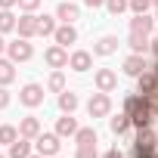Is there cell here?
Returning <instances> with one entry per match:
<instances>
[{
    "label": "cell",
    "instance_id": "obj_38",
    "mask_svg": "<svg viewBox=\"0 0 158 158\" xmlns=\"http://www.w3.org/2000/svg\"><path fill=\"white\" fill-rule=\"evenodd\" d=\"M6 53V40H3V34H0V56Z\"/></svg>",
    "mask_w": 158,
    "mask_h": 158
},
{
    "label": "cell",
    "instance_id": "obj_32",
    "mask_svg": "<svg viewBox=\"0 0 158 158\" xmlns=\"http://www.w3.org/2000/svg\"><path fill=\"white\" fill-rule=\"evenodd\" d=\"M16 6H19L22 13H34V10L40 6V0H19V3H16Z\"/></svg>",
    "mask_w": 158,
    "mask_h": 158
},
{
    "label": "cell",
    "instance_id": "obj_6",
    "mask_svg": "<svg viewBox=\"0 0 158 158\" xmlns=\"http://www.w3.org/2000/svg\"><path fill=\"white\" fill-rule=\"evenodd\" d=\"M44 96H47V93H44V87H40V84H34V81H31V84H25V87L19 90V102H22L25 109H37V106H44Z\"/></svg>",
    "mask_w": 158,
    "mask_h": 158
},
{
    "label": "cell",
    "instance_id": "obj_36",
    "mask_svg": "<svg viewBox=\"0 0 158 158\" xmlns=\"http://www.w3.org/2000/svg\"><path fill=\"white\" fill-rule=\"evenodd\" d=\"M84 3H87V6H90V10H99V6H102V3H106V0H84Z\"/></svg>",
    "mask_w": 158,
    "mask_h": 158
},
{
    "label": "cell",
    "instance_id": "obj_15",
    "mask_svg": "<svg viewBox=\"0 0 158 158\" xmlns=\"http://www.w3.org/2000/svg\"><path fill=\"white\" fill-rule=\"evenodd\" d=\"M40 130H44V127H40V118H34V115H25V118L19 121V136H25V139H34Z\"/></svg>",
    "mask_w": 158,
    "mask_h": 158
},
{
    "label": "cell",
    "instance_id": "obj_46",
    "mask_svg": "<svg viewBox=\"0 0 158 158\" xmlns=\"http://www.w3.org/2000/svg\"><path fill=\"white\" fill-rule=\"evenodd\" d=\"M56 158H59V155H56Z\"/></svg>",
    "mask_w": 158,
    "mask_h": 158
},
{
    "label": "cell",
    "instance_id": "obj_12",
    "mask_svg": "<svg viewBox=\"0 0 158 158\" xmlns=\"http://www.w3.org/2000/svg\"><path fill=\"white\" fill-rule=\"evenodd\" d=\"M56 19H59V22L74 25L77 19H81V6H77V3H71V0H62V3L56 6Z\"/></svg>",
    "mask_w": 158,
    "mask_h": 158
},
{
    "label": "cell",
    "instance_id": "obj_26",
    "mask_svg": "<svg viewBox=\"0 0 158 158\" xmlns=\"http://www.w3.org/2000/svg\"><path fill=\"white\" fill-rule=\"evenodd\" d=\"M47 90H50V93H62V90H65V74H62V68H56V71L50 74Z\"/></svg>",
    "mask_w": 158,
    "mask_h": 158
},
{
    "label": "cell",
    "instance_id": "obj_8",
    "mask_svg": "<svg viewBox=\"0 0 158 158\" xmlns=\"http://www.w3.org/2000/svg\"><path fill=\"white\" fill-rule=\"evenodd\" d=\"M44 62H47L50 68H65V65H68V50H65V47H59V44H53V47H47Z\"/></svg>",
    "mask_w": 158,
    "mask_h": 158
},
{
    "label": "cell",
    "instance_id": "obj_11",
    "mask_svg": "<svg viewBox=\"0 0 158 158\" xmlns=\"http://www.w3.org/2000/svg\"><path fill=\"white\" fill-rule=\"evenodd\" d=\"M93 81H96V90H102V93H112V90L118 87V74H115L112 68H99V71L93 74Z\"/></svg>",
    "mask_w": 158,
    "mask_h": 158
},
{
    "label": "cell",
    "instance_id": "obj_27",
    "mask_svg": "<svg viewBox=\"0 0 158 158\" xmlns=\"http://www.w3.org/2000/svg\"><path fill=\"white\" fill-rule=\"evenodd\" d=\"M10 31H16V16L13 10H0V34H10Z\"/></svg>",
    "mask_w": 158,
    "mask_h": 158
},
{
    "label": "cell",
    "instance_id": "obj_19",
    "mask_svg": "<svg viewBox=\"0 0 158 158\" xmlns=\"http://www.w3.org/2000/svg\"><path fill=\"white\" fill-rule=\"evenodd\" d=\"M13 81H16V62L0 56V87H6V84H13Z\"/></svg>",
    "mask_w": 158,
    "mask_h": 158
},
{
    "label": "cell",
    "instance_id": "obj_13",
    "mask_svg": "<svg viewBox=\"0 0 158 158\" xmlns=\"http://www.w3.org/2000/svg\"><path fill=\"white\" fill-rule=\"evenodd\" d=\"M155 90H158V77H155L152 68H146V71L136 77V93H139V96H149V93H155Z\"/></svg>",
    "mask_w": 158,
    "mask_h": 158
},
{
    "label": "cell",
    "instance_id": "obj_16",
    "mask_svg": "<svg viewBox=\"0 0 158 158\" xmlns=\"http://www.w3.org/2000/svg\"><path fill=\"white\" fill-rule=\"evenodd\" d=\"M152 28H155V19L149 13H139V16L130 19V31L133 34H152Z\"/></svg>",
    "mask_w": 158,
    "mask_h": 158
},
{
    "label": "cell",
    "instance_id": "obj_25",
    "mask_svg": "<svg viewBox=\"0 0 158 158\" xmlns=\"http://www.w3.org/2000/svg\"><path fill=\"white\" fill-rule=\"evenodd\" d=\"M56 31V16H37V37H53Z\"/></svg>",
    "mask_w": 158,
    "mask_h": 158
},
{
    "label": "cell",
    "instance_id": "obj_3",
    "mask_svg": "<svg viewBox=\"0 0 158 158\" xmlns=\"http://www.w3.org/2000/svg\"><path fill=\"white\" fill-rule=\"evenodd\" d=\"M158 143H155V130L152 127H136V139H133V158H143L149 152H155Z\"/></svg>",
    "mask_w": 158,
    "mask_h": 158
},
{
    "label": "cell",
    "instance_id": "obj_23",
    "mask_svg": "<svg viewBox=\"0 0 158 158\" xmlns=\"http://www.w3.org/2000/svg\"><path fill=\"white\" fill-rule=\"evenodd\" d=\"M74 130H77V121L62 112V118L56 121V133H59V136H74Z\"/></svg>",
    "mask_w": 158,
    "mask_h": 158
},
{
    "label": "cell",
    "instance_id": "obj_34",
    "mask_svg": "<svg viewBox=\"0 0 158 158\" xmlns=\"http://www.w3.org/2000/svg\"><path fill=\"white\" fill-rule=\"evenodd\" d=\"M6 106H10V90L0 87V109H6Z\"/></svg>",
    "mask_w": 158,
    "mask_h": 158
},
{
    "label": "cell",
    "instance_id": "obj_4",
    "mask_svg": "<svg viewBox=\"0 0 158 158\" xmlns=\"http://www.w3.org/2000/svg\"><path fill=\"white\" fill-rule=\"evenodd\" d=\"M6 56L19 65V62H28V59L34 56V47H31V40H28V37H16L13 44H6Z\"/></svg>",
    "mask_w": 158,
    "mask_h": 158
},
{
    "label": "cell",
    "instance_id": "obj_40",
    "mask_svg": "<svg viewBox=\"0 0 158 158\" xmlns=\"http://www.w3.org/2000/svg\"><path fill=\"white\" fill-rule=\"evenodd\" d=\"M28 158H44V155H37V152H31V155H28Z\"/></svg>",
    "mask_w": 158,
    "mask_h": 158
},
{
    "label": "cell",
    "instance_id": "obj_44",
    "mask_svg": "<svg viewBox=\"0 0 158 158\" xmlns=\"http://www.w3.org/2000/svg\"><path fill=\"white\" fill-rule=\"evenodd\" d=\"M155 143H158V133H155Z\"/></svg>",
    "mask_w": 158,
    "mask_h": 158
},
{
    "label": "cell",
    "instance_id": "obj_43",
    "mask_svg": "<svg viewBox=\"0 0 158 158\" xmlns=\"http://www.w3.org/2000/svg\"><path fill=\"white\" fill-rule=\"evenodd\" d=\"M152 6H158V0H152Z\"/></svg>",
    "mask_w": 158,
    "mask_h": 158
},
{
    "label": "cell",
    "instance_id": "obj_22",
    "mask_svg": "<svg viewBox=\"0 0 158 158\" xmlns=\"http://www.w3.org/2000/svg\"><path fill=\"white\" fill-rule=\"evenodd\" d=\"M127 44H130V53H139V56L149 53V34H133V31H130Z\"/></svg>",
    "mask_w": 158,
    "mask_h": 158
},
{
    "label": "cell",
    "instance_id": "obj_10",
    "mask_svg": "<svg viewBox=\"0 0 158 158\" xmlns=\"http://www.w3.org/2000/svg\"><path fill=\"white\" fill-rule=\"evenodd\" d=\"M53 40H56L59 47H65V50H68V44H77V28H74V25H68V22H62V25H56Z\"/></svg>",
    "mask_w": 158,
    "mask_h": 158
},
{
    "label": "cell",
    "instance_id": "obj_2",
    "mask_svg": "<svg viewBox=\"0 0 158 158\" xmlns=\"http://www.w3.org/2000/svg\"><path fill=\"white\" fill-rule=\"evenodd\" d=\"M59 139H62L59 133H44V130H40L31 143H34V152H37V155H44V158H56V155H59V149H62V143H59Z\"/></svg>",
    "mask_w": 158,
    "mask_h": 158
},
{
    "label": "cell",
    "instance_id": "obj_28",
    "mask_svg": "<svg viewBox=\"0 0 158 158\" xmlns=\"http://www.w3.org/2000/svg\"><path fill=\"white\" fill-rule=\"evenodd\" d=\"M16 136H19V127H13V124H0V143H3V146H10Z\"/></svg>",
    "mask_w": 158,
    "mask_h": 158
},
{
    "label": "cell",
    "instance_id": "obj_39",
    "mask_svg": "<svg viewBox=\"0 0 158 158\" xmlns=\"http://www.w3.org/2000/svg\"><path fill=\"white\" fill-rule=\"evenodd\" d=\"M143 158H158V149H155V152H149V155H143Z\"/></svg>",
    "mask_w": 158,
    "mask_h": 158
},
{
    "label": "cell",
    "instance_id": "obj_37",
    "mask_svg": "<svg viewBox=\"0 0 158 158\" xmlns=\"http://www.w3.org/2000/svg\"><path fill=\"white\" fill-rule=\"evenodd\" d=\"M102 158H124V155H121V152H118V149H109V152H106V155H102Z\"/></svg>",
    "mask_w": 158,
    "mask_h": 158
},
{
    "label": "cell",
    "instance_id": "obj_21",
    "mask_svg": "<svg viewBox=\"0 0 158 158\" xmlns=\"http://www.w3.org/2000/svg\"><path fill=\"white\" fill-rule=\"evenodd\" d=\"M109 127H112V133L115 136H124L133 124H130V118H127V112H121V115H115V118H109Z\"/></svg>",
    "mask_w": 158,
    "mask_h": 158
},
{
    "label": "cell",
    "instance_id": "obj_1",
    "mask_svg": "<svg viewBox=\"0 0 158 158\" xmlns=\"http://www.w3.org/2000/svg\"><path fill=\"white\" fill-rule=\"evenodd\" d=\"M124 112H127L130 124H136V127H149V124H152V118H155L152 106H149V102H146V96H139V93H133V96H127V99H124Z\"/></svg>",
    "mask_w": 158,
    "mask_h": 158
},
{
    "label": "cell",
    "instance_id": "obj_5",
    "mask_svg": "<svg viewBox=\"0 0 158 158\" xmlns=\"http://www.w3.org/2000/svg\"><path fill=\"white\" fill-rule=\"evenodd\" d=\"M109 112H112V96L102 93V90H96V93L87 99V115H90V118H106Z\"/></svg>",
    "mask_w": 158,
    "mask_h": 158
},
{
    "label": "cell",
    "instance_id": "obj_18",
    "mask_svg": "<svg viewBox=\"0 0 158 158\" xmlns=\"http://www.w3.org/2000/svg\"><path fill=\"white\" fill-rule=\"evenodd\" d=\"M28 155H31V139L16 136V139L10 143V155H6V158H28Z\"/></svg>",
    "mask_w": 158,
    "mask_h": 158
},
{
    "label": "cell",
    "instance_id": "obj_30",
    "mask_svg": "<svg viewBox=\"0 0 158 158\" xmlns=\"http://www.w3.org/2000/svg\"><path fill=\"white\" fill-rule=\"evenodd\" d=\"M112 16H121V13H127V0H106V3H102Z\"/></svg>",
    "mask_w": 158,
    "mask_h": 158
},
{
    "label": "cell",
    "instance_id": "obj_7",
    "mask_svg": "<svg viewBox=\"0 0 158 158\" xmlns=\"http://www.w3.org/2000/svg\"><path fill=\"white\" fill-rule=\"evenodd\" d=\"M68 68L77 71V74L90 71V68H93V53H87V50H74V53L68 56Z\"/></svg>",
    "mask_w": 158,
    "mask_h": 158
},
{
    "label": "cell",
    "instance_id": "obj_41",
    "mask_svg": "<svg viewBox=\"0 0 158 158\" xmlns=\"http://www.w3.org/2000/svg\"><path fill=\"white\" fill-rule=\"evenodd\" d=\"M152 71H155V77H158V62H155V65H152Z\"/></svg>",
    "mask_w": 158,
    "mask_h": 158
},
{
    "label": "cell",
    "instance_id": "obj_29",
    "mask_svg": "<svg viewBox=\"0 0 158 158\" xmlns=\"http://www.w3.org/2000/svg\"><path fill=\"white\" fill-rule=\"evenodd\" d=\"M149 6H152V0H127V10H130L133 16H139V13H149Z\"/></svg>",
    "mask_w": 158,
    "mask_h": 158
},
{
    "label": "cell",
    "instance_id": "obj_24",
    "mask_svg": "<svg viewBox=\"0 0 158 158\" xmlns=\"http://www.w3.org/2000/svg\"><path fill=\"white\" fill-rule=\"evenodd\" d=\"M96 139H99V136H96L93 127H77V130H74V143H77V146H96Z\"/></svg>",
    "mask_w": 158,
    "mask_h": 158
},
{
    "label": "cell",
    "instance_id": "obj_35",
    "mask_svg": "<svg viewBox=\"0 0 158 158\" xmlns=\"http://www.w3.org/2000/svg\"><path fill=\"white\" fill-rule=\"evenodd\" d=\"M16 3H19V0H0V10H13Z\"/></svg>",
    "mask_w": 158,
    "mask_h": 158
},
{
    "label": "cell",
    "instance_id": "obj_17",
    "mask_svg": "<svg viewBox=\"0 0 158 158\" xmlns=\"http://www.w3.org/2000/svg\"><path fill=\"white\" fill-rule=\"evenodd\" d=\"M118 47H121L118 37H115V34H106V37H99V40L93 44V53H96V56H112V53H118Z\"/></svg>",
    "mask_w": 158,
    "mask_h": 158
},
{
    "label": "cell",
    "instance_id": "obj_31",
    "mask_svg": "<svg viewBox=\"0 0 158 158\" xmlns=\"http://www.w3.org/2000/svg\"><path fill=\"white\" fill-rule=\"evenodd\" d=\"M74 158H99V152H96V146H77Z\"/></svg>",
    "mask_w": 158,
    "mask_h": 158
},
{
    "label": "cell",
    "instance_id": "obj_45",
    "mask_svg": "<svg viewBox=\"0 0 158 158\" xmlns=\"http://www.w3.org/2000/svg\"><path fill=\"white\" fill-rule=\"evenodd\" d=\"M0 158H6V155H0Z\"/></svg>",
    "mask_w": 158,
    "mask_h": 158
},
{
    "label": "cell",
    "instance_id": "obj_42",
    "mask_svg": "<svg viewBox=\"0 0 158 158\" xmlns=\"http://www.w3.org/2000/svg\"><path fill=\"white\" fill-rule=\"evenodd\" d=\"M155 22H158V6H155Z\"/></svg>",
    "mask_w": 158,
    "mask_h": 158
},
{
    "label": "cell",
    "instance_id": "obj_14",
    "mask_svg": "<svg viewBox=\"0 0 158 158\" xmlns=\"http://www.w3.org/2000/svg\"><path fill=\"white\" fill-rule=\"evenodd\" d=\"M121 68H124V74H130V77H139V74H143L149 65H146V56H139V53H130V56L124 59V65H121Z\"/></svg>",
    "mask_w": 158,
    "mask_h": 158
},
{
    "label": "cell",
    "instance_id": "obj_9",
    "mask_svg": "<svg viewBox=\"0 0 158 158\" xmlns=\"http://www.w3.org/2000/svg\"><path fill=\"white\" fill-rule=\"evenodd\" d=\"M16 31H19V37H34L37 34V16L34 13H22L19 19H16Z\"/></svg>",
    "mask_w": 158,
    "mask_h": 158
},
{
    "label": "cell",
    "instance_id": "obj_33",
    "mask_svg": "<svg viewBox=\"0 0 158 158\" xmlns=\"http://www.w3.org/2000/svg\"><path fill=\"white\" fill-rule=\"evenodd\" d=\"M149 50L155 53V59H158V31L155 34H149Z\"/></svg>",
    "mask_w": 158,
    "mask_h": 158
},
{
    "label": "cell",
    "instance_id": "obj_20",
    "mask_svg": "<svg viewBox=\"0 0 158 158\" xmlns=\"http://www.w3.org/2000/svg\"><path fill=\"white\" fill-rule=\"evenodd\" d=\"M77 106H81V99H77V93H71V90L65 87V90L59 93V109H62L65 115H71V112H74Z\"/></svg>",
    "mask_w": 158,
    "mask_h": 158
}]
</instances>
